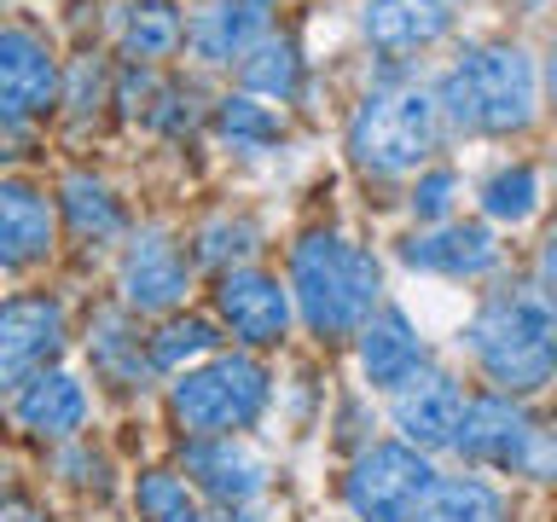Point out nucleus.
Masks as SVG:
<instances>
[{
  "mask_svg": "<svg viewBox=\"0 0 557 522\" xmlns=\"http://www.w3.org/2000/svg\"><path fill=\"white\" fill-rule=\"evenodd\" d=\"M465 348L499 395H534L557 377V313L534 290L487 296L465 325Z\"/></svg>",
  "mask_w": 557,
  "mask_h": 522,
  "instance_id": "1",
  "label": "nucleus"
},
{
  "mask_svg": "<svg viewBox=\"0 0 557 522\" xmlns=\"http://www.w3.org/2000/svg\"><path fill=\"white\" fill-rule=\"evenodd\" d=\"M377 261L348 244L343 233H308L290 250V296L302 308L308 331L320 337H348L377 313Z\"/></svg>",
  "mask_w": 557,
  "mask_h": 522,
  "instance_id": "2",
  "label": "nucleus"
},
{
  "mask_svg": "<svg viewBox=\"0 0 557 522\" xmlns=\"http://www.w3.org/2000/svg\"><path fill=\"white\" fill-rule=\"evenodd\" d=\"M435 111L465 134H517L534 122V59L511 41H482L447 70Z\"/></svg>",
  "mask_w": 557,
  "mask_h": 522,
  "instance_id": "3",
  "label": "nucleus"
},
{
  "mask_svg": "<svg viewBox=\"0 0 557 522\" xmlns=\"http://www.w3.org/2000/svg\"><path fill=\"white\" fill-rule=\"evenodd\" d=\"M435 146V99L424 87H377L348 122V151L366 174H407Z\"/></svg>",
  "mask_w": 557,
  "mask_h": 522,
  "instance_id": "4",
  "label": "nucleus"
},
{
  "mask_svg": "<svg viewBox=\"0 0 557 522\" xmlns=\"http://www.w3.org/2000/svg\"><path fill=\"white\" fill-rule=\"evenodd\" d=\"M261 407H268V372L250 355H221V360L198 365V372H181V383L169 389V412L191 442L198 435L250 430Z\"/></svg>",
  "mask_w": 557,
  "mask_h": 522,
  "instance_id": "5",
  "label": "nucleus"
},
{
  "mask_svg": "<svg viewBox=\"0 0 557 522\" xmlns=\"http://www.w3.org/2000/svg\"><path fill=\"white\" fill-rule=\"evenodd\" d=\"M430 487H435V470L424 452L407 442H377L355 459L343 494L360 522H418Z\"/></svg>",
  "mask_w": 557,
  "mask_h": 522,
  "instance_id": "6",
  "label": "nucleus"
},
{
  "mask_svg": "<svg viewBox=\"0 0 557 522\" xmlns=\"http://www.w3.org/2000/svg\"><path fill=\"white\" fill-rule=\"evenodd\" d=\"M64 348V308L52 296H12L0 302V389H24Z\"/></svg>",
  "mask_w": 557,
  "mask_h": 522,
  "instance_id": "7",
  "label": "nucleus"
},
{
  "mask_svg": "<svg viewBox=\"0 0 557 522\" xmlns=\"http://www.w3.org/2000/svg\"><path fill=\"white\" fill-rule=\"evenodd\" d=\"M59 104V59L35 29H0V122H29Z\"/></svg>",
  "mask_w": 557,
  "mask_h": 522,
  "instance_id": "8",
  "label": "nucleus"
},
{
  "mask_svg": "<svg viewBox=\"0 0 557 522\" xmlns=\"http://www.w3.org/2000/svg\"><path fill=\"white\" fill-rule=\"evenodd\" d=\"M534 430L540 424L517 407L511 395H482V400H465L453 452H465L470 464H494V470H517L522 476V459H529Z\"/></svg>",
  "mask_w": 557,
  "mask_h": 522,
  "instance_id": "9",
  "label": "nucleus"
},
{
  "mask_svg": "<svg viewBox=\"0 0 557 522\" xmlns=\"http://www.w3.org/2000/svg\"><path fill=\"white\" fill-rule=\"evenodd\" d=\"M186 285H191V268H186L181 244L169 233H157V226L134 233L128 256H122V302L134 313H169L186 296Z\"/></svg>",
  "mask_w": 557,
  "mask_h": 522,
  "instance_id": "10",
  "label": "nucleus"
},
{
  "mask_svg": "<svg viewBox=\"0 0 557 522\" xmlns=\"http://www.w3.org/2000/svg\"><path fill=\"white\" fill-rule=\"evenodd\" d=\"M215 302H221V320L233 325V337L238 343H250V348H268L285 337V325H290V290L278 285V278L268 273H256V268H233L221 278V290H215Z\"/></svg>",
  "mask_w": 557,
  "mask_h": 522,
  "instance_id": "11",
  "label": "nucleus"
},
{
  "mask_svg": "<svg viewBox=\"0 0 557 522\" xmlns=\"http://www.w3.org/2000/svg\"><path fill=\"white\" fill-rule=\"evenodd\" d=\"M459 418H465V395H459V383L442 377V372L407 377L395 389V424H400V435H407V447H418V452L453 447Z\"/></svg>",
  "mask_w": 557,
  "mask_h": 522,
  "instance_id": "12",
  "label": "nucleus"
},
{
  "mask_svg": "<svg viewBox=\"0 0 557 522\" xmlns=\"http://www.w3.org/2000/svg\"><path fill=\"white\" fill-rule=\"evenodd\" d=\"M52 256V203L29 181H0V268H35Z\"/></svg>",
  "mask_w": 557,
  "mask_h": 522,
  "instance_id": "13",
  "label": "nucleus"
},
{
  "mask_svg": "<svg viewBox=\"0 0 557 522\" xmlns=\"http://www.w3.org/2000/svg\"><path fill=\"white\" fill-rule=\"evenodd\" d=\"M268 12H273V0H209L191 17L186 41L203 64H233L268 35Z\"/></svg>",
  "mask_w": 557,
  "mask_h": 522,
  "instance_id": "14",
  "label": "nucleus"
},
{
  "mask_svg": "<svg viewBox=\"0 0 557 522\" xmlns=\"http://www.w3.org/2000/svg\"><path fill=\"white\" fill-rule=\"evenodd\" d=\"M186 476L198 482L209 499H221L226 511H238V505H250L261 494V459L244 452L233 435H198V442L186 447Z\"/></svg>",
  "mask_w": 557,
  "mask_h": 522,
  "instance_id": "15",
  "label": "nucleus"
},
{
  "mask_svg": "<svg viewBox=\"0 0 557 522\" xmlns=\"http://www.w3.org/2000/svg\"><path fill=\"white\" fill-rule=\"evenodd\" d=\"M360 365L372 377V389H400L424 365V343H418L412 320L400 308H383L360 325Z\"/></svg>",
  "mask_w": 557,
  "mask_h": 522,
  "instance_id": "16",
  "label": "nucleus"
},
{
  "mask_svg": "<svg viewBox=\"0 0 557 522\" xmlns=\"http://www.w3.org/2000/svg\"><path fill=\"white\" fill-rule=\"evenodd\" d=\"M447 24H453L447 0H366V12H360L366 41L383 52H418V47L442 41Z\"/></svg>",
  "mask_w": 557,
  "mask_h": 522,
  "instance_id": "17",
  "label": "nucleus"
},
{
  "mask_svg": "<svg viewBox=\"0 0 557 522\" xmlns=\"http://www.w3.org/2000/svg\"><path fill=\"white\" fill-rule=\"evenodd\" d=\"M400 261L424 273H447V278H476L499 261V244L487 226H435V233L400 244Z\"/></svg>",
  "mask_w": 557,
  "mask_h": 522,
  "instance_id": "18",
  "label": "nucleus"
},
{
  "mask_svg": "<svg viewBox=\"0 0 557 522\" xmlns=\"http://www.w3.org/2000/svg\"><path fill=\"white\" fill-rule=\"evenodd\" d=\"M17 424L47 442H70L87 424V395L70 372H41L17 389Z\"/></svg>",
  "mask_w": 557,
  "mask_h": 522,
  "instance_id": "19",
  "label": "nucleus"
},
{
  "mask_svg": "<svg viewBox=\"0 0 557 522\" xmlns=\"http://www.w3.org/2000/svg\"><path fill=\"white\" fill-rule=\"evenodd\" d=\"M116 35H122V52L134 64H151V59H169L174 47L186 41V24L169 0H128L116 12Z\"/></svg>",
  "mask_w": 557,
  "mask_h": 522,
  "instance_id": "20",
  "label": "nucleus"
},
{
  "mask_svg": "<svg viewBox=\"0 0 557 522\" xmlns=\"http://www.w3.org/2000/svg\"><path fill=\"white\" fill-rule=\"evenodd\" d=\"M87 355H94V372L116 389H134L139 377L151 372V348H139L134 325L122 313H99L94 320V337H87Z\"/></svg>",
  "mask_w": 557,
  "mask_h": 522,
  "instance_id": "21",
  "label": "nucleus"
},
{
  "mask_svg": "<svg viewBox=\"0 0 557 522\" xmlns=\"http://www.w3.org/2000/svg\"><path fill=\"white\" fill-rule=\"evenodd\" d=\"M238 82L250 94H273V99H296L302 87V52L290 35H261V41L238 59Z\"/></svg>",
  "mask_w": 557,
  "mask_h": 522,
  "instance_id": "22",
  "label": "nucleus"
},
{
  "mask_svg": "<svg viewBox=\"0 0 557 522\" xmlns=\"http://www.w3.org/2000/svg\"><path fill=\"white\" fill-rule=\"evenodd\" d=\"M64 221L82 244H111L122 233V203L111 198V186L94 174H70L64 181Z\"/></svg>",
  "mask_w": 557,
  "mask_h": 522,
  "instance_id": "23",
  "label": "nucleus"
},
{
  "mask_svg": "<svg viewBox=\"0 0 557 522\" xmlns=\"http://www.w3.org/2000/svg\"><path fill=\"white\" fill-rule=\"evenodd\" d=\"M418 522H505V499L476 476H447L430 487Z\"/></svg>",
  "mask_w": 557,
  "mask_h": 522,
  "instance_id": "24",
  "label": "nucleus"
},
{
  "mask_svg": "<svg viewBox=\"0 0 557 522\" xmlns=\"http://www.w3.org/2000/svg\"><path fill=\"white\" fill-rule=\"evenodd\" d=\"M215 128H221V139H226L233 151H268V146H278V139H285V122H278L268 104H256L250 94L221 99V104H215Z\"/></svg>",
  "mask_w": 557,
  "mask_h": 522,
  "instance_id": "25",
  "label": "nucleus"
},
{
  "mask_svg": "<svg viewBox=\"0 0 557 522\" xmlns=\"http://www.w3.org/2000/svg\"><path fill=\"white\" fill-rule=\"evenodd\" d=\"M134 505L146 522H203L198 499H191V487L181 476H169V470H146L134 487Z\"/></svg>",
  "mask_w": 557,
  "mask_h": 522,
  "instance_id": "26",
  "label": "nucleus"
},
{
  "mask_svg": "<svg viewBox=\"0 0 557 522\" xmlns=\"http://www.w3.org/2000/svg\"><path fill=\"white\" fill-rule=\"evenodd\" d=\"M146 348H151V365H157V372H181V360H198V355H209V348H215V325H209V320H191V313H186V320H169Z\"/></svg>",
  "mask_w": 557,
  "mask_h": 522,
  "instance_id": "27",
  "label": "nucleus"
},
{
  "mask_svg": "<svg viewBox=\"0 0 557 522\" xmlns=\"http://www.w3.org/2000/svg\"><path fill=\"white\" fill-rule=\"evenodd\" d=\"M534 198H540V181H534V169H499L494 181L482 186V209L494 221H529L534 215Z\"/></svg>",
  "mask_w": 557,
  "mask_h": 522,
  "instance_id": "28",
  "label": "nucleus"
},
{
  "mask_svg": "<svg viewBox=\"0 0 557 522\" xmlns=\"http://www.w3.org/2000/svg\"><path fill=\"white\" fill-rule=\"evenodd\" d=\"M256 250V226L250 221H209L203 238H198V256L209 268H226V261H244Z\"/></svg>",
  "mask_w": 557,
  "mask_h": 522,
  "instance_id": "29",
  "label": "nucleus"
},
{
  "mask_svg": "<svg viewBox=\"0 0 557 522\" xmlns=\"http://www.w3.org/2000/svg\"><path fill=\"white\" fill-rule=\"evenodd\" d=\"M453 191H459V181H453L447 169L424 174V181H418V191H412V215H418V221H442L447 209H453Z\"/></svg>",
  "mask_w": 557,
  "mask_h": 522,
  "instance_id": "30",
  "label": "nucleus"
},
{
  "mask_svg": "<svg viewBox=\"0 0 557 522\" xmlns=\"http://www.w3.org/2000/svg\"><path fill=\"white\" fill-rule=\"evenodd\" d=\"M99 94H104L99 64L82 59V64H76V82H70V111H76V116H94V111H99Z\"/></svg>",
  "mask_w": 557,
  "mask_h": 522,
  "instance_id": "31",
  "label": "nucleus"
},
{
  "mask_svg": "<svg viewBox=\"0 0 557 522\" xmlns=\"http://www.w3.org/2000/svg\"><path fill=\"white\" fill-rule=\"evenodd\" d=\"M540 296H546L552 313H557V226L546 233V244H540Z\"/></svg>",
  "mask_w": 557,
  "mask_h": 522,
  "instance_id": "32",
  "label": "nucleus"
},
{
  "mask_svg": "<svg viewBox=\"0 0 557 522\" xmlns=\"http://www.w3.org/2000/svg\"><path fill=\"white\" fill-rule=\"evenodd\" d=\"M0 522H47L35 505H24V499H0Z\"/></svg>",
  "mask_w": 557,
  "mask_h": 522,
  "instance_id": "33",
  "label": "nucleus"
},
{
  "mask_svg": "<svg viewBox=\"0 0 557 522\" xmlns=\"http://www.w3.org/2000/svg\"><path fill=\"white\" fill-rule=\"evenodd\" d=\"M546 82H552V99H557V47H552V70H546Z\"/></svg>",
  "mask_w": 557,
  "mask_h": 522,
  "instance_id": "34",
  "label": "nucleus"
}]
</instances>
